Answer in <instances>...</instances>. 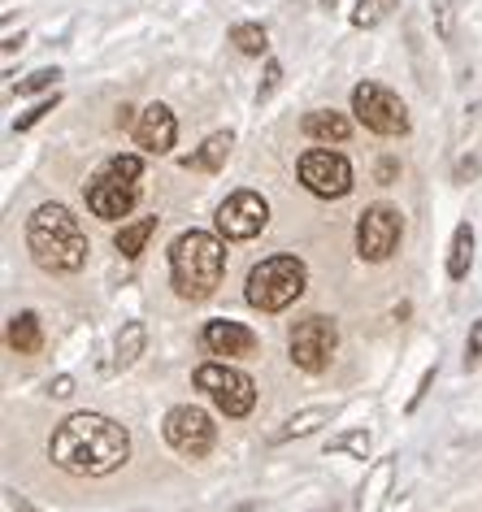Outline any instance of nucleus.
Here are the masks:
<instances>
[{
	"label": "nucleus",
	"mask_w": 482,
	"mask_h": 512,
	"mask_svg": "<svg viewBox=\"0 0 482 512\" xmlns=\"http://www.w3.org/2000/svg\"><path fill=\"white\" fill-rule=\"evenodd\" d=\"M48 456H53L57 469L74 473V478H105V473L126 465L131 434H126V426L100 413H74L53 430Z\"/></svg>",
	"instance_id": "1"
},
{
	"label": "nucleus",
	"mask_w": 482,
	"mask_h": 512,
	"mask_svg": "<svg viewBox=\"0 0 482 512\" xmlns=\"http://www.w3.org/2000/svg\"><path fill=\"white\" fill-rule=\"evenodd\" d=\"M27 248L35 265L53 274H74L87 261V235L66 204H40L27 222Z\"/></svg>",
	"instance_id": "2"
},
{
	"label": "nucleus",
	"mask_w": 482,
	"mask_h": 512,
	"mask_svg": "<svg viewBox=\"0 0 482 512\" xmlns=\"http://www.w3.org/2000/svg\"><path fill=\"white\" fill-rule=\"evenodd\" d=\"M226 274V248L209 230H187L170 248V278L183 300H209L222 287Z\"/></svg>",
	"instance_id": "3"
},
{
	"label": "nucleus",
	"mask_w": 482,
	"mask_h": 512,
	"mask_svg": "<svg viewBox=\"0 0 482 512\" xmlns=\"http://www.w3.org/2000/svg\"><path fill=\"white\" fill-rule=\"evenodd\" d=\"M309 287V270L300 256H265L261 265L248 270V304L261 313H283L287 304H296Z\"/></svg>",
	"instance_id": "4"
},
{
	"label": "nucleus",
	"mask_w": 482,
	"mask_h": 512,
	"mask_svg": "<svg viewBox=\"0 0 482 512\" xmlns=\"http://www.w3.org/2000/svg\"><path fill=\"white\" fill-rule=\"evenodd\" d=\"M196 387L222 408L226 417H248L257 408V382L244 369H231L226 361H205L196 369Z\"/></svg>",
	"instance_id": "5"
},
{
	"label": "nucleus",
	"mask_w": 482,
	"mask_h": 512,
	"mask_svg": "<svg viewBox=\"0 0 482 512\" xmlns=\"http://www.w3.org/2000/svg\"><path fill=\"white\" fill-rule=\"evenodd\" d=\"M352 113L365 122V131L374 135H409V109H404V100L391 92L383 83H357L352 87Z\"/></svg>",
	"instance_id": "6"
},
{
	"label": "nucleus",
	"mask_w": 482,
	"mask_h": 512,
	"mask_svg": "<svg viewBox=\"0 0 482 512\" xmlns=\"http://www.w3.org/2000/svg\"><path fill=\"white\" fill-rule=\"evenodd\" d=\"M339 348V326L331 322V317H304V322L291 330V343H287V352H291V365L304 369V374H322L326 365H331V356Z\"/></svg>",
	"instance_id": "7"
},
{
	"label": "nucleus",
	"mask_w": 482,
	"mask_h": 512,
	"mask_svg": "<svg viewBox=\"0 0 482 512\" xmlns=\"http://www.w3.org/2000/svg\"><path fill=\"white\" fill-rule=\"evenodd\" d=\"M161 434H166V443L174 447V452L200 460V456L213 452L218 426H213V417L205 413V408L179 404V408H170V413H166V426H161Z\"/></svg>",
	"instance_id": "8"
},
{
	"label": "nucleus",
	"mask_w": 482,
	"mask_h": 512,
	"mask_svg": "<svg viewBox=\"0 0 482 512\" xmlns=\"http://www.w3.org/2000/svg\"><path fill=\"white\" fill-rule=\"evenodd\" d=\"M300 183L322 200H344L352 191V165L331 148H309L300 157Z\"/></svg>",
	"instance_id": "9"
},
{
	"label": "nucleus",
	"mask_w": 482,
	"mask_h": 512,
	"mask_svg": "<svg viewBox=\"0 0 482 512\" xmlns=\"http://www.w3.org/2000/svg\"><path fill=\"white\" fill-rule=\"evenodd\" d=\"M400 235H404L400 209H391V204H370V209L361 213V222H357L361 261H387V256L400 248Z\"/></svg>",
	"instance_id": "10"
},
{
	"label": "nucleus",
	"mask_w": 482,
	"mask_h": 512,
	"mask_svg": "<svg viewBox=\"0 0 482 512\" xmlns=\"http://www.w3.org/2000/svg\"><path fill=\"white\" fill-rule=\"evenodd\" d=\"M265 222H270V204H265L257 191H235V196H226L222 209H218V235L235 239V243L261 235Z\"/></svg>",
	"instance_id": "11"
},
{
	"label": "nucleus",
	"mask_w": 482,
	"mask_h": 512,
	"mask_svg": "<svg viewBox=\"0 0 482 512\" xmlns=\"http://www.w3.org/2000/svg\"><path fill=\"white\" fill-rule=\"evenodd\" d=\"M87 209H92L96 217H105V222H118V217H126L135 209V200H139V183H131V178H122V174H113L109 165L100 170L92 183H87Z\"/></svg>",
	"instance_id": "12"
},
{
	"label": "nucleus",
	"mask_w": 482,
	"mask_h": 512,
	"mask_svg": "<svg viewBox=\"0 0 482 512\" xmlns=\"http://www.w3.org/2000/svg\"><path fill=\"white\" fill-rule=\"evenodd\" d=\"M200 339H205L209 356H222V361H244V356L257 352V335L239 322H226V317L222 322H209Z\"/></svg>",
	"instance_id": "13"
},
{
	"label": "nucleus",
	"mask_w": 482,
	"mask_h": 512,
	"mask_svg": "<svg viewBox=\"0 0 482 512\" xmlns=\"http://www.w3.org/2000/svg\"><path fill=\"white\" fill-rule=\"evenodd\" d=\"M174 139H179V122H174V113L166 105H148L144 113H139V122H135V144L144 148V152H170L174 148Z\"/></svg>",
	"instance_id": "14"
},
{
	"label": "nucleus",
	"mask_w": 482,
	"mask_h": 512,
	"mask_svg": "<svg viewBox=\"0 0 482 512\" xmlns=\"http://www.w3.org/2000/svg\"><path fill=\"white\" fill-rule=\"evenodd\" d=\"M300 131L309 139H317V144H344V139L352 135V122L335 109H313V113H304Z\"/></svg>",
	"instance_id": "15"
},
{
	"label": "nucleus",
	"mask_w": 482,
	"mask_h": 512,
	"mask_svg": "<svg viewBox=\"0 0 482 512\" xmlns=\"http://www.w3.org/2000/svg\"><path fill=\"white\" fill-rule=\"evenodd\" d=\"M391 478H396V456H383V460H378V465L370 469L365 486H361V508H357V512H383L387 491H391Z\"/></svg>",
	"instance_id": "16"
},
{
	"label": "nucleus",
	"mask_w": 482,
	"mask_h": 512,
	"mask_svg": "<svg viewBox=\"0 0 482 512\" xmlns=\"http://www.w3.org/2000/svg\"><path fill=\"white\" fill-rule=\"evenodd\" d=\"M231 148H235V135H231V131H218V135H209L205 144H200V152L183 157V165H187V170H205V174H213V170H222V165H226Z\"/></svg>",
	"instance_id": "17"
},
{
	"label": "nucleus",
	"mask_w": 482,
	"mask_h": 512,
	"mask_svg": "<svg viewBox=\"0 0 482 512\" xmlns=\"http://www.w3.org/2000/svg\"><path fill=\"white\" fill-rule=\"evenodd\" d=\"M9 348H14V352H22V356L40 352V348H44V330H40V317H35V313H18L14 322H9Z\"/></svg>",
	"instance_id": "18"
},
{
	"label": "nucleus",
	"mask_w": 482,
	"mask_h": 512,
	"mask_svg": "<svg viewBox=\"0 0 482 512\" xmlns=\"http://www.w3.org/2000/svg\"><path fill=\"white\" fill-rule=\"evenodd\" d=\"M152 235H157V217H139V222H126L118 235H113V248L135 261V256L148 248V239H152Z\"/></svg>",
	"instance_id": "19"
},
{
	"label": "nucleus",
	"mask_w": 482,
	"mask_h": 512,
	"mask_svg": "<svg viewBox=\"0 0 482 512\" xmlns=\"http://www.w3.org/2000/svg\"><path fill=\"white\" fill-rule=\"evenodd\" d=\"M322 421H331V408H304V413L287 417L278 430H270V443H287V439H304V434H313Z\"/></svg>",
	"instance_id": "20"
},
{
	"label": "nucleus",
	"mask_w": 482,
	"mask_h": 512,
	"mask_svg": "<svg viewBox=\"0 0 482 512\" xmlns=\"http://www.w3.org/2000/svg\"><path fill=\"white\" fill-rule=\"evenodd\" d=\"M469 265H474V230H469V222H461L448 248V278H465Z\"/></svg>",
	"instance_id": "21"
},
{
	"label": "nucleus",
	"mask_w": 482,
	"mask_h": 512,
	"mask_svg": "<svg viewBox=\"0 0 482 512\" xmlns=\"http://www.w3.org/2000/svg\"><path fill=\"white\" fill-rule=\"evenodd\" d=\"M144 343H148V330H144V322H126L122 326V335H118V356H113V365L118 369H126V365H135L139 361V352H144Z\"/></svg>",
	"instance_id": "22"
},
{
	"label": "nucleus",
	"mask_w": 482,
	"mask_h": 512,
	"mask_svg": "<svg viewBox=\"0 0 482 512\" xmlns=\"http://www.w3.org/2000/svg\"><path fill=\"white\" fill-rule=\"evenodd\" d=\"M231 44L244 57H261L265 48H270V35H265V27H257V22H239V27H231Z\"/></svg>",
	"instance_id": "23"
},
{
	"label": "nucleus",
	"mask_w": 482,
	"mask_h": 512,
	"mask_svg": "<svg viewBox=\"0 0 482 512\" xmlns=\"http://www.w3.org/2000/svg\"><path fill=\"white\" fill-rule=\"evenodd\" d=\"M396 5H400V0H357V14H352V27L370 31V27H378V22H383Z\"/></svg>",
	"instance_id": "24"
},
{
	"label": "nucleus",
	"mask_w": 482,
	"mask_h": 512,
	"mask_svg": "<svg viewBox=\"0 0 482 512\" xmlns=\"http://www.w3.org/2000/svg\"><path fill=\"white\" fill-rule=\"evenodd\" d=\"M326 452H352V456H370V434L365 430H352V434H339V439L326 443Z\"/></svg>",
	"instance_id": "25"
},
{
	"label": "nucleus",
	"mask_w": 482,
	"mask_h": 512,
	"mask_svg": "<svg viewBox=\"0 0 482 512\" xmlns=\"http://www.w3.org/2000/svg\"><path fill=\"white\" fill-rule=\"evenodd\" d=\"M61 79V70H35V74H27L22 83H14V92L18 96H35V92H44V87H53Z\"/></svg>",
	"instance_id": "26"
},
{
	"label": "nucleus",
	"mask_w": 482,
	"mask_h": 512,
	"mask_svg": "<svg viewBox=\"0 0 482 512\" xmlns=\"http://www.w3.org/2000/svg\"><path fill=\"white\" fill-rule=\"evenodd\" d=\"M109 170H113V174H122V178H131V183H139V174H144V161H139L135 152H122V157H113V161H109Z\"/></svg>",
	"instance_id": "27"
},
{
	"label": "nucleus",
	"mask_w": 482,
	"mask_h": 512,
	"mask_svg": "<svg viewBox=\"0 0 482 512\" xmlns=\"http://www.w3.org/2000/svg\"><path fill=\"white\" fill-rule=\"evenodd\" d=\"M53 109H57V92H53V96H48V100H40V105H35L31 113H22V118L14 122V131H31V126H35V122H40V118H44V113H53Z\"/></svg>",
	"instance_id": "28"
},
{
	"label": "nucleus",
	"mask_w": 482,
	"mask_h": 512,
	"mask_svg": "<svg viewBox=\"0 0 482 512\" xmlns=\"http://www.w3.org/2000/svg\"><path fill=\"white\" fill-rule=\"evenodd\" d=\"M278 79H283V66H278V61H270V70H265V87H261V100L274 92V87H278Z\"/></svg>",
	"instance_id": "29"
},
{
	"label": "nucleus",
	"mask_w": 482,
	"mask_h": 512,
	"mask_svg": "<svg viewBox=\"0 0 482 512\" xmlns=\"http://www.w3.org/2000/svg\"><path fill=\"white\" fill-rule=\"evenodd\" d=\"M48 391H53L57 400H66V395H74V382H70V378H57V382H53V387H48Z\"/></svg>",
	"instance_id": "30"
},
{
	"label": "nucleus",
	"mask_w": 482,
	"mask_h": 512,
	"mask_svg": "<svg viewBox=\"0 0 482 512\" xmlns=\"http://www.w3.org/2000/svg\"><path fill=\"white\" fill-rule=\"evenodd\" d=\"M391 178H396V161H383L378 165V183H391Z\"/></svg>",
	"instance_id": "31"
},
{
	"label": "nucleus",
	"mask_w": 482,
	"mask_h": 512,
	"mask_svg": "<svg viewBox=\"0 0 482 512\" xmlns=\"http://www.w3.org/2000/svg\"><path fill=\"white\" fill-rule=\"evenodd\" d=\"M317 5H322V9H335V5H339V0H317Z\"/></svg>",
	"instance_id": "32"
}]
</instances>
